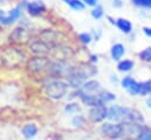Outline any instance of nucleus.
Instances as JSON below:
<instances>
[{
	"mask_svg": "<svg viewBox=\"0 0 151 140\" xmlns=\"http://www.w3.org/2000/svg\"><path fill=\"white\" fill-rule=\"evenodd\" d=\"M98 98H99V100H100L101 104L106 105V104L112 102V101L116 100V94H113V93L110 92V91L103 89V91H100V92L98 93Z\"/></svg>",
	"mask_w": 151,
	"mask_h": 140,
	"instance_id": "nucleus-19",
	"label": "nucleus"
},
{
	"mask_svg": "<svg viewBox=\"0 0 151 140\" xmlns=\"http://www.w3.org/2000/svg\"><path fill=\"white\" fill-rule=\"evenodd\" d=\"M107 119L112 122L134 124L144 126V118L139 111L122 105H112L107 108Z\"/></svg>",
	"mask_w": 151,
	"mask_h": 140,
	"instance_id": "nucleus-1",
	"label": "nucleus"
},
{
	"mask_svg": "<svg viewBox=\"0 0 151 140\" xmlns=\"http://www.w3.org/2000/svg\"><path fill=\"white\" fill-rule=\"evenodd\" d=\"M78 40L83 44V45H88L92 40H93V36L91 33L88 32H83V33H79L78 34Z\"/></svg>",
	"mask_w": 151,
	"mask_h": 140,
	"instance_id": "nucleus-25",
	"label": "nucleus"
},
{
	"mask_svg": "<svg viewBox=\"0 0 151 140\" xmlns=\"http://www.w3.org/2000/svg\"><path fill=\"white\" fill-rule=\"evenodd\" d=\"M70 89V85L67 81L63 79H52L45 86L44 91L47 98L52 100H61L64 99Z\"/></svg>",
	"mask_w": 151,
	"mask_h": 140,
	"instance_id": "nucleus-3",
	"label": "nucleus"
},
{
	"mask_svg": "<svg viewBox=\"0 0 151 140\" xmlns=\"http://www.w3.org/2000/svg\"><path fill=\"white\" fill-rule=\"evenodd\" d=\"M28 47L31 49V52L34 54V55H44L46 56L48 53L51 52H54V48L57 47L55 44H52L42 38H39V39H34L32 41L28 42Z\"/></svg>",
	"mask_w": 151,
	"mask_h": 140,
	"instance_id": "nucleus-7",
	"label": "nucleus"
},
{
	"mask_svg": "<svg viewBox=\"0 0 151 140\" xmlns=\"http://www.w3.org/2000/svg\"><path fill=\"white\" fill-rule=\"evenodd\" d=\"M138 58L144 62H151V46L142 49L138 53Z\"/></svg>",
	"mask_w": 151,
	"mask_h": 140,
	"instance_id": "nucleus-23",
	"label": "nucleus"
},
{
	"mask_svg": "<svg viewBox=\"0 0 151 140\" xmlns=\"http://www.w3.org/2000/svg\"><path fill=\"white\" fill-rule=\"evenodd\" d=\"M74 71V67L68 64L66 60L57 59L55 61L51 62L47 72L53 79H67L72 72Z\"/></svg>",
	"mask_w": 151,
	"mask_h": 140,
	"instance_id": "nucleus-4",
	"label": "nucleus"
},
{
	"mask_svg": "<svg viewBox=\"0 0 151 140\" xmlns=\"http://www.w3.org/2000/svg\"><path fill=\"white\" fill-rule=\"evenodd\" d=\"M111 81L112 82H117L118 80H117V76L116 75H111Z\"/></svg>",
	"mask_w": 151,
	"mask_h": 140,
	"instance_id": "nucleus-36",
	"label": "nucleus"
},
{
	"mask_svg": "<svg viewBox=\"0 0 151 140\" xmlns=\"http://www.w3.org/2000/svg\"><path fill=\"white\" fill-rule=\"evenodd\" d=\"M143 32H144V34H145L146 36H149V38H151V27H150V26H146V27H143Z\"/></svg>",
	"mask_w": 151,
	"mask_h": 140,
	"instance_id": "nucleus-32",
	"label": "nucleus"
},
{
	"mask_svg": "<svg viewBox=\"0 0 151 140\" xmlns=\"http://www.w3.org/2000/svg\"><path fill=\"white\" fill-rule=\"evenodd\" d=\"M71 124H72L74 127H81V126H84V124H85V118H84V115H81V113L73 115L72 119H71Z\"/></svg>",
	"mask_w": 151,
	"mask_h": 140,
	"instance_id": "nucleus-26",
	"label": "nucleus"
},
{
	"mask_svg": "<svg viewBox=\"0 0 151 140\" xmlns=\"http://www.w3.org/2000/svg\"><path fill=\"white\" fill-rule=\"evenodd\" d=\"M25 5H26V1H22L21 4H19L18 6L13 7L6 15V18L4 19V21L1 22V25L4 26H9L12 24H14L15 21H18L21 15H22V11L25 9Z\"/></svg>",
	"mask_w": 151,
	"mask_h": 140,
	"instance_id": "nucleus-11",
	"label": "nucleus"
},
{
	"mask_svg": "<svg viewBox=\"0 0 151 140\" xmlns=\"http://www.w3.org/2000/svg\"><path fill=\"white\" fill-rule=\"evenodd\" d=\"M133 67H134V62H133L131 59H122V60L118 61V64H117V69H118L119 72H123V73L130 72Z\"/></svg>",
	"mask_w": 151,
	"mask_h": 140,
	"instance_id": "nucleus-17",
	"label": "nucleus"
},
{
	"mask_svg": "<svg viewBox=\"0 0 151 140\" xmlns=\"http://www.w3.org/2000/svg\"><path fill=\"white\" fill-rule=\"evenodd\" d=\"M112 6L116 8H120L123 6V1L122 0H112Z\"/></svg>",
	"mask_w": 151,
	"mask_h": 140,
	"instance_id": "nucleus-31",
	"label": "nucleus"
},
{
	"mask_svg": "<svg viewBox=\"0 0 151 140\" xmlns=\"http://www.w3.org/2000/svg\"><path fill=\"white\" fill-rule=\"evenodd\" d=\"M145 102H146V106H147V107L151 109V94H150V95L146 98V101H145Z\"/></svg>",
	"mask_w": 151,
	"mask_h": 140,
	"instance_id": "nucleus-34",
	"label": "nucleus"
},
{
	"mask_svg": "<svg viewBox=\"0 0 151 140\" xmlns=\"http://www.w3.org/2000/svg\"><path fill=\"white\" fill-rule=\"evenodd\" d=\"M91 16L93 19H96V20L101 19L104 16V8H103V6L101 5H97V6L92 7V9H91Z\"/></svg>",
	"mask_w": 151,
	"mask_h": 140,
	"instance_id": "nucleus-24",
	"label": "nucleus"
},
{
	"mask_svg": "<svg viewBox=\"0 0 151 140\" xmlns=\"http://www.w3.org/2000/svg\"><path fill=\"white\" fill-rule=\"evenodd\" d=\"M151 94V79L140 81L138 85V95L140 96H149Z\"/></svg>",
	"mask_w": 151,
	"mask_h": 140,
	"instance_id": "nucleus-18",
	"label": "nucleus"
},
{
	"mask_svg": "<svg viewBox=\"0 0 151 140\" xmlns=\"http://www.w3.org/2000/svg\"><path fill=\"white\" fill-rule=\"evenodd\" d=\"M38 132H39V128L34 122H27L21 127V135L26 140H31V139L35 138Z\"/></svg>",
	"mask_w": 151,
	"mask_h": 140,
	"instance_id": "nucleus-14",
	"label": "nucleus"
},
{
	"mask_svg": "<svg viewBox=\"0 0 151 140\" xmlns=\"http://www.w3.org/2000/svg\"><path fill=\"white\" fill-rule=\"evenodd\" d=\"M136 81L137 80H134L132 76H130V75H127V76H124L122 80H120V86L124 88V89H129L133 84H136Z\"/></svg>",
	"mask_w": 151,
	"mask_h": 140,
	"instance_id": "nucleus-27",
	"label": "nucleus"
},
{
	"mask_svg": "<svg viewBox=\"0 0 151 140\" xmlns=\"http://www.w3.org/2000/svg\"><path fill=\"white\" fill-rule=\"evenodd\" d=\"M125 54V47L123 44L120 42H116L111 46V49H110V55H111V59L112 60H116V61H120L123 55Z\"/></svg>",
	"mask_w": 151,
	"mask_h": 140,
	"instance_id": "nucleus-15",
	"label": "nucleus"
},
{
	"mask_svg": "<svg viewBox=\"0 0 151 140\" xmlns=\"http://www.w3.org/2000/svg\"><path fill=\"white\" fill-rule=\"evenodd\" d=\"M64 112L67 113V114L76 115V114H79L81 112V107L77 102H67L64 106Z\"/></svg>",
	"mask_w": 151,
	"mask_h": 140,
	"instance_id": "nucleus-20",
	"label": "nucleus"
},
{
	"mask_svg": "<svg viewBox=\"0 0 151 140\" xmlns=\"http://www.w3.org/2000/svg\"><path fill=\"white\" fill-rule=\"evenodd\" d=\"M63 2H65L66 5H68L72 9L77 11V12H81L85 9V4L81 0H61Z\"/></svg>",
	"mask_w": 151,
	"mask_h": 140,
	"instance_id": "nucleus-21",
	"label": "nucleus"
},
{
	"mask_svg": "<svg viewBox=\"0 0 151 140\" xmlns=\"http://www.w3.org/2000/svg\"><path fill=\"white\" fill-rule=\"evenodd\" d=\"M90 61H91L92 64L97 62V61H98V55H97V54H91V55H90Z\"/></svg>",
	"mask_w": 151,
	"mask_h": 140,
	"instance_id": "nucleus-33",
	"label": "nucleus"
},
{
	"mask_svg": "<svg viewBox=\"0 0 151 140\" xmlns=\"http://www.w3.org/2000/svg\"><path fill=\"white\" fill-rule=\"evenodd\" d=\"M0 60H2V62L7 64L8 66H15L25 60V53L21 49L11 46L8 48H4L0 52Z\"/></svg>",
	"mask_w": 151,
	"mask_h": 140,
	"instance_id": "nucleus-6",
	"label": "nucleus"
},
{
	"mask_svg": "<svg viewBox=\"0 0 151 140\" xmlns=\"http://www.w3.org/2000/svg\"><path fill=\"white\" fill-rule=\"evenodd\" d=\"M100 134L110 140H119L124 139V125L120 122H104L99 128Z\"/></svg>",
	"mask_w": 151,
	"mask_h": 140,
	"instance_id": "nucleus-5",
	"label": "nucleus"
},
{
	"mask_svg": "<svg viewBox=\"0 0 151 140\" xmlns=\"http://www.w3.org/2000/svg\"><path fill=\"white\" fill-rule=\"evenodd\" d=\"M76 92L78 93H83V94H98L100 91H103L101 88V85L98 80H94V79H91V80H87L85 81L80 88L78 89H74Z\"/></svg>",
	"mask_w": 151,
	"mask_h": 140,
	"instance_id": "nucleus-12",
	"label": "nucleus"
},
{
	"mask_svg": "<svg viewBox=\"0 0 151 140\" xmlns=\"http://www.w3.org/2000/svg\"><path fill=\"white\" fill-rule=\"evenodd\" d=\"M74 94L80 99V101L83 102V105H85V106H87L90 108L101 104L100 100H99V98H98V94H96V95L94 94H83V93H78L76 91H74Z\"/></svg>",
	"mask_w": 151,
	"mask_h": 140,
	"instance_id": "nucleus-13",
	"label": "nucleus"
},
{
	"mask_svg": "<svg viewBox=\"0 0 151 140\" xmlns=\"http://www.w3.org/2000/svg\"><path fill=\"white\" fill-rule=\"evenodd\" d=\"M25 9L28 13V15L39 16L47 11V7L42 0H32V1H26Z\"/></svg>",
	"mask_w": 151,
	"mask_h": 140,
	"instance_id": "nucleus-10",
	"label": "nucleus"
},
{
	"mask_svg": "<svg viewBox=\"0 0 151 140\" xmlns=\"http://www.w3.org/2000/svg\"><path fill=\"white\" fill-rule=\"evenodd\" d=\"M27 34H28V32L26 29H24L22 27H19V28H17V29L13 31V33H12L11 36L15 41H21V40H26Z\"/></svg>",
	"mask_w": 151,
	"mask_h": 140,
	"instance_id": "nucleus-22",
	"label": "nucleus"
},
{
	"mask_svg": "<svg viewBox=\"0 0 151 140\" xmlns=\"http://www.w3.org/2000/svg\"><path fill=\"white\" fill-rule=\"evenodd\" d=\"M116 26L124 34H130L132 32V28H133L131 21L129 19H125V18H118L116 20Z\"/></svg>",
	"mask_w": 151,
	"mask_h": 140,
	"instance_id": "nucleus-16",
	"label": "nucleus"
},
{
	"mask_svg": "<svg viewBox=\"0 0 151 140\" xmlns=\"http://www.w3.org/2000/svg\"><path fill=\"white\" fill-rule=\"evenodd\" d=\"M107 20L110 21V24H112V25H116V20H117V19H114V18H112V16L107 15Z\"/></svg>",
	"mask_w": 151,
	"mask_h": 140,
	"instance_id": "nucleus-35",
	"label": "nucleus"
},
{
	"mask_svg": "<svg viewBox=\"0 0 151 140\" xmlns=\"http://www.w3.org/2000/svg\"><path fill=\"white\" fill-rule=\"evenodd\" d=\"M107 108L109 107H106L103 104L97 105L94 107H91V108H88L87 118L92 122H103L104 120L107 119Z\"/></svg>",
	"mask_w": 151,
	"mask_h": 140,
	"instance_id": "nucleus-9",
	"label": "nucleus"
},
{
	"mask_svg": "<svg viewBox=\"0 0 151 140\" xmlns=\"http://www.w3.org/2000/svg\"><path fill=\"white\" fill-rule=\"evenodd\" d=\"M51 65V60L44 55H34L27 60V68L33 73H42L47 71Z\"/></svg>",
	"mask_w": 151,
	"mask_h": 140,
	"instance_id": "nucleus-8",
	"label": "nucleus"
},
{
	"mask_svg": "<svg viewBox=\"0 0 151 140\" xmlns=\"http://www.w3.org/2000/svg\"><path fill=\"white\" fill-rule=\"evenodd\" d=\"M97 73V69L94 68L93 65L91 64H83L80 67L74 68V71L72 72V74L66 79V81L68 82L70 87H72L73 89H78L81 87V85L87 81V79L92 75H94Z\"/></svg>",
	"mask_w": 151,
	"mask_h": 140,
	"instance_id": "nucleus-2",
	"label": "nucleus"
},
{
	"mask_svg": "<svg viewBox=\"0 0 151 140\" xmlns=\"http://www.w3.org/2000/svg\"><path fill=\"white\" fill-rule=\"evenodd\" d=\"M132 5L137 7H144V8H151V0H131Z\"/></svg>",
	"mask_w": 151,
	"mask_h": 140,
	"instance_id": "nucleus-29",
	"label": "nucleus"
},
{
	"mask_svg": "<svg viewBox=\"0 0 151 140\" xmlns=\"http://www.w3.org/2000/svg\"><path fill=\"white\" fill-rule=\"evenodd\" d=\"M86 6H91V7H94L98 5V0H81Z\"/></svg>",
	"mask_w": 151,
	"mask_h": 140,
	"instance_id": "nucleus-30",
	"label": "nucleus"
},
{
	"mask_svg": "<svg viewBox=\"0 0 151 140\" xmlns=\"http://www.w3.org/2000/svg\"><path fill=\"white\" fill-rule=\"evenodd\" d=\"M137 140H151V128L150 127H143Z\"/></svg>",
	"mask_w": 151,
	"mask_h": 140,
	"instance_id": "nucleus-28",
	"label": "nucleus"
}]
</instances>
